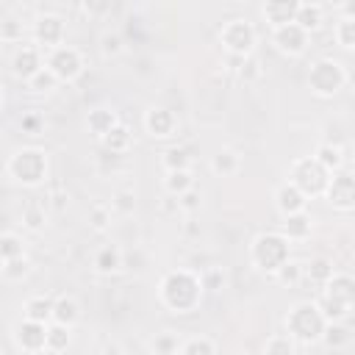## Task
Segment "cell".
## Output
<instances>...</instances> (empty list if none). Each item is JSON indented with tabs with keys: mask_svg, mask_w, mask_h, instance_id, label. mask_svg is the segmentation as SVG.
<instances>
[{
	"mask_svg": "<svg viewBox=\"0 0 355 355\" xmlns=\"http://www.w3.org/2000/svg\"><path fill=\"white\" fill-rule=\"evenodd\" d=\"M202 294H205V286H202L200 272L186 269V266L169 269L158 283V302L172 313L197 311L202 302Z\"/></svg>",
	"mask_w": 355,
	"mask_h": 355,
	"instance_id": "cell-1",
	"label": "cell"
},
{
	"mask_svg": "<svg viewBox=\"0 0 355 355\" xmlns=\"http://www.w3.org/2000/svg\"><path fill=\"white\" fill-rule=\"evenodd\" d=\"M327 316L322 313L316 300L294 302L286 313V333L297 344H322V336L327 330Z\"/></svg>",
	"mask_w": 355,
	"mask_h": 355,
	"instance_id": "cell-2",
	"label": "cell"
},
{
	"mask_svg": "<svg viewBox=\"0 0 355 355\" xmlns=\"http://www.w3.org/2000/svg\"><path fill=\"white\" fill-rule=\"evenodd\" d=\"M47 172H50V164H47V153L39 150V147H19L8 155L6 161V175L25 186V189H36L47 180Z\"/></svg>",
	"mask_w": 355,
	"mask_h": 355,
	"instance_id": "cell-3",
	"label": "cell"
},
{
	"mask_svg": "<svg viewBox=\"0 0 355 355\" xmlns=\"http://www.w3.org/2000/svg\"><path fill=\"white\" fill-rule=\"evenodd\" d=\"M291 258V244L280 230L258 233L250 241V263L263 275H277V269Z\"/></svg>",
	"mask_w": 355,
	"mask_h": 355,
	"instance_id": "cell-4",
	"label": "cell"
},
{
	"mask_svg": "<svg viewBox=\"0 0 355 355\" xmlns=\"http://www.w3.org/2000/svg\"><path fill=\"white\" fill-rule=\"evenodd\" d=\"M319 308L327 316V322H344L349 311L355 308V277L347 272H336L319 294Z\"/></svg>",
	"mask_w": 355,
	"mask_h": 355,
	"instance_id": "cell-5",
	"label": "cell"
},
{
	"mask_svg": "<svg viewBox=\"0 0 355 355\" xmlns=\"http://www.w3.org/2000/svg\"><path fill=\"white\" fill-rule=\"evenodd\" d=\"M347 80H349L347 67H344L338 58H330V55L316 58V61L311 64V69H308V89H311L316 97H322V100L336 97V94L347 86Z\"/></svg>",
	"mask_w": 355,
	"mask_h": 355,
	"instance_id": "cell-6",
	"label": "cell"
},
{
	"mask_svg": "<svg viewBox=\"0 0 355 355\" xmlns=\"http://www.w3.org/2000/svg\"><path fill=\"white\" fill-rule=\"evenodd\" d=\"M286 180H291L308 200H316V197H324V191H327V183H330V172L313 158V155H300V158H294L291 164H288V169H286Z\"/></svg>",
	"mask_w": 355,
	"mask_h": 355,
	"instance_id": "cell-7",
	"label": "cell"
},
{
	"mask_svg": "<svg viewBox=\"0 0 355 355\" xmlns=\"http://www.w3.org/2000/svg\"><path fill=\"white\" fill-rule=\"evenodd\" d=\"M255 42H258V31L244 17H233V19L222 22V28H219V44H222L225 55L250 58V55H255Z\"/></svg>",
	"mask_w": 355,
	"mask_h": 355,
	"instance_id": "cell-8",
	"label": "cell"
},
{
	"mask_svg": "<svg viewBox=\"0 0 355 355\" xmlns=\"http://www.w3.org/2000/svg\"><path fill=\"white\" fill-rule=\"evenodd\" d=\"M44 67L61 80V83H72L83 75L86 69V58L75 44H61L50 53H44Z\"/></svg>",
	"mask_w": 355,
	"mask_h": 355,
	"instance_id": "cell-9",
	"label": "cell"
},
{
	"mask_svg": "<svg viewBox=\"0 0 355 355\" xmlns=\"http://www.w3.org/2000/svg\"><path fill=\"white\" fill-rule=\"evenodd\" d=\"M31 42H33L39 50H44V53H50V50L67 44V22H64V17L50 14V11L39 14V17L31 22Z\"/></svg>",
	"mask_w": 355,
	"mask_h": 355,
	"instance_id": "cell-10",
	"label": "cell"
},
{
	"mask_svg": "<svg viewBox=\"0 0 355 355\" xmlns=\"http://www.w3.org/2000/svg\"><path fill=\"white\" fill-rule=\"evenodd\" d=\"M324 200L333 211L338 214H349L355 211V172L352 169H341L330 178L327 183V191H324Z\"/></svg>",
	"mask_w": 355,
	"mask_h": 355,
	"instance_id": "cell-11",
	"label": "cell"
},
{
	"mask_svg": "<svg viewBox=\"0 0 355 355\" xmlns=\"http://www.w3.org/2000/svg\"><path fill=\"white\" fill-rule=\"evenodd\" d=\"M42 67H44V50H39L33 42L17 44V50H14L11 58H8L11 75H14L17 80H22V83H28Z\"/></svg>",
	"mask_w": 355,
	"mask_h": 355,
	"instance_id": "cell-12",
	"label": "cell"
},
{
	"mask_svg": "<svg viewBox=\"0 0 355 355\" xmlns=\"http://www.w3.org/2000/svg\"><path fill=\"white\" fill-rule=\"evenodd\" d=\"M269 39H272L275 50H277L280 55H288V58L302 55V53L308 50V44H311V33H305L297 22H288V25H283V28H275Z\"/></svg>",
	"mask_w": 355,
	"mask_h": 355,
	"instance_id": "cell-13",
	"label": "cell"
},
{
	"mask_svg": "<svg viewBox=\"0 0 355 355\" xmlns=\"http://www.w3.org/2000/svg\"><path fill=\"white\" fill-rule=\"evenodd\" d=\"M14 341L25 355H36V352H47V324H36V322H17L14 324Z\"/></svg>",
	"mask_w": 355,
	"mask_h": 355,
	"instance_id": "cell-14",
	"label": "cell"
},
{
	"mask_svg": "<svg viewBox=\"0 0 355 355\" xmlns=\"http://www.w3.org/2000/svg\"><path fill=\"white\" fill-rule=\"evenodd\" d=\"M141 125H144V130H147L153 139H169V136H175V130H178V116H175L169 108H164V105H153V108L144 111Z\"/></svg>",
	"mask_w": 355,
	"mask_h": 355,
	"instance_id": "cell-15",
	"label": "cell"
},
{
	"mask_svg": "<svg viewBox=\"0 0 355 355\" xmlns=\"http://www.w3.org/2000/svg\"><path fill=\"white\" fill-rule=\"evenodd\" d=\"M308 197L291 183V180H283L277 189H275V208L280 211V216H291V214H302L308 211Z\"/></svg>",
	"mask_w": 355,
	"mask_h": 355,
	"instance_id": "cell-16",
	"label": "cell"
},
{
	"mask_svg": "<svg viewBox=\"0 0 355 355\" xmlns=\"http://www.w3.org/2000/svg\"><path fill=\"white\" fill-rule=\"evenodd\" d=\"M297 0H272V3H263L261 6V17L266 19V25L275 31V28H283L288 22L297 19Z\"/></svg>",
	"mask_w": 355,
	"mask_h": 355,
	"instance_id": "cell-17",
	"label": "cell"
},
{
	"mask_svg": "<svg viewBox=\"0 0 355 355\" xmlns=\"http://www.w3.org/2000/svg\"><path fill=\"white\" fill-rule=\"evenodd\" d=\"M53 308H55V297L50 294L28 297L22 305V319L36 322V324H53Z\"/></svg>",
	"mask_w": 355,
	"mask_h": 355,
	"instance_id": "cell-18",
	"label": "cell"
},
{
	"mask_svg": "<svg viewBox=\"0 0 355 355\" xmlns=\"http://www.w3.org/2000/svg\"><path fill=\"white\" fill-rule=\"evenodd\" d=\"M311 230H313V219L308 211L302 214H291V216H283L280 222V233L288 239V244H300V241H308L311 239Z\"/></svg>",
	"mask_w": 355,
	"mask_h": 355,
	"instance_id": "cell-19",
	"label": "cell"
},
{
	"mask_svg": "<svg viewBox=\"0 0 355 355\" xmlns=\"http://www.w3.org/2000/svg\"><path fill=\"white\" fill-rule=\"evenodd\" d=\"M119 125V119H116V111L114 108H105V105H97V108H92L89 111V116H86V128H89V133L94 136V139H105L114 128Z\"/></svg>",
	"mask_w": 355,
	"mask_h": 355,
	"instance_id": "cell-20",
	"label": "cell"
},
{
	"mask_svg": "<svg viewBox=\"0 0 355 355\" xmlns=\"http://www.w3.org/2000/svg\"><path fill=\"white\" fill-rule=\"evenodd\" d=\"M92 266H94L97 275H114V272H119V269L125 266V252H122L116 244H103V247L94 252Z\"/></svg>",
	"mask_w": 355,
	"mask_h": 355,
	"instance_id": "cell-21",
	"label": "cell"
},
{
	"mask_svg": "<svg viewBox=\"0 0 355 355\" xmlns=\"http://www.w3.org/2000/svg\"><path fill=\"white\" fill-rule=\"evenodd\" d=\"M80 322V302L72 294H58L55 297V308H53V324L61 327H75Z\"/></svg>",
	"mask_w": 355,
	"mask_h": 355,
	"instance_id": "cell-22",
	"label": "cell"
},
{
	"mask_svg": "<svg viewBox=\"0 0 355 355\" xmlns=\"http://www.w3.org/2000/svg\"><path fill=\"white\" fill-rule=\"evenodd\" d=\"M208 166H211V172H214L216 178H233V175L241 169V155H239L236 150H230V147H222V150H216V153L211 155Z\"/></svg>",
	"mask_w": 355,
	"mask_h": 355,
	"instance_id": "cell-23",
	"label": "cell"
},
{
	"mask_svg": "<svg viewBox=\"0 0 355 355\" xmlns=\"http://www.w3.org/2000/svg\"><path fill=\"white\" fill-rule=\"evenodd\" d=\"M313 158H316V161H319L330 175L341 172V169H344V164H347V155H344L341 144H333V141H322V144H316Z\"/></svg>",
	"mask_w": 355,
	"mask_h": 355,
	"instance_id": "cell-24",
	"label": "cell"
},
{
	"mask_svg": "<svg viewBox=\"0 0 355 355\" xmlns=\"http://www.w3.org/2000/svg\"><path fill=\"white\" fill-rule=\"evenodd\" d=\"M294 22H297L305 33H316V31L324 25V6H322V3H300Z\"/></svg>",
	"mask_w": 355,
	"mask_h": 355,
	"instance_id": "cell-25",
	"label": "cell"
},
{
	"mask_svg": "<svg viewBox=\"0 0 355 355\" xmlns=\"http://www.w3.org/2000/svg\"><path fill=\"white\" fill-rule=\"evenodd\" d=\"M333 275H336L333 261L324 258V255H316V258H311V261L305 263V280H308V283H316L319 288H322Z\"/></svg>",
	"mask_w": 355,
	"mask_h": 355,
	"instance_id": "cell-26",
	"label": "cell"
},
{
	"mask_svg": "<svg viewBox=\"0 0 355 355\" xmlns=\"http://www.w3.org/2000/svg\"><path fill=\"white\" fill-rule=\"evenodd\" d=\"M275 280H277L283 288H297V286L305 280V263H302V261H297V258H288V261L277 269Z\"/></svg>",
	"mask_w": 355,
	"mask_h": 355,
	"instance_id": "cell-27",
	"label": "cell"
},
{
	"mask_svg": "<svg viewBox=\"0 0 355 355\" xmlns=\"http://www.w3.org/2000/svg\"><path fill=\"white\" fill-rule=\"evenodd\" d=\"M130 141H133L130 128L119 122V125H116V128L103 139V150H108V153H114V155H122V153H128V150H130Z\"/></svg>",
	"mask_w": 355,
	"mask_h": 355,
	"instance_id": "cell-28",
	"label": "cell"
},
{
	"mask_svg": "<svg viewBox=\"0 0 355 355\" xmlns=\"http://www.w3.org/2000/svg\"><path fill=\"white\" fill-rule=\"evenodd\" d=\"M194 186H197V183H194L191 169H180V172H166V175H164V191L172 194V197H180V194H186V191L194 189Z\"/></svg>",
	"mask_w": 355,
	"mask_h": 355,
	"instance_id": "cell-29",
	"label": "cell"
},
{
	"mask_svg": "<svg viewBox=\"0 0 355 355\" xmlns=\"http://www.w3.org/2000/svg\"><path fill=\"white\" fill-rule=\"evenodd\" d=\"M161 166H164V172L191 169V153H189V147H180V144L169 147V150L161 155Z\"/></svg>",
	"mask_w": 355,
	"mask_h": 355,
	"instance_id": "cell-30",
	"label": "cell"
},
{
	"mask_svg": "<svg viewBox=\"0 0 355 355\" xmlns=\"http://www.w3.org/2000/svg\"><path fill=\"white\" fill-rule=\"evenodd\" d=\"M349 341H352V330L347 327V322H330L322 336V344L330 349H344Z\"/></svg>",
	"mask_w": 355,
	"mask_h": 355,
	"instance_id": "cell-31",
	"label": "cell"
},
{
	"mask_svg": "<svg viewBox=\"0 0 355 355\" xmlns=\"http://www.w3.org/2000/svg\"><path fill=\"white\" fill-rule=\"evenodd\" d=\"M19 222H22V227L31 230V233L44 230V225H47V211H44V205L28 202V205L22 208V214H19Z\"/></svg>",
	"mask_w": 355,
	"mask_h": 355,
	"instance_id": "cell-32",
	"label": "cell"
},
{
	"mask_svg": "<svg viewBox=\"0 0 355 355\" xmlns=\"http://www.w3.org/2000/svg\"><path fill=\"white\" fill-rule=\"evenodd\" d=\"M263 355H297V341L288 333H272L263 344Z\"/></svg>",
	"mask_w": 355,
	"mask_h": 355,
	"instance_id": "cell-33",
	"label": "cell"
},
{
	"mask_svg": "<svg viewBox=\"0 0 355 355\" xmlns=\"http://www.w3.org/2000/svg\"><path fill=\"white\" fill-rule=\"evenodd\" d=\"M25 255V241L22 236H17L14 230H6L0 236V261H14Z\"/></svg>",
	"mask_w": 355,
	"mask_h": 355,
	"instance_id": "cell-34",
	"label": "cell"
},
{
	"mask_svg": "<svg viewBox=\"0 0 355 355\" xmlns=\"http://www.w3.org/2000/svg\"><path fill=\"white\" fill-rule=\"evenodd\" d=\"M28 272H31V258L28 255L14 258V261H3V266H0V275H3L6 283H19L22 277H28Z\"/></svg>",
	"mask_w": 355,
	"mask_h": 355,
	"instance_id": "cell-35",
	"label": "cell"
},
{
	"mask_svg": "<svg viewBox=\"0 0 355 355\" xmlns=\"http://www.w3.org/2000/svg\"><path fill=\"white\" fill-rule=\"evenodd\" d=\"M72 341V330L69 327H61V324H47V352L50 355H58L69 347Z\"/></svg>",
	"mask_w": 355,
	"mask_h": 355,
	"instance_id": "cell-36",
	"label": "cell"
},
{
	"mask_svg": "<svg viewBox=\"0 0 355 355\" xmlns=\"http://www.w3.org/2000/svg\"><path fill=\"white\" fill-rule=\"evenodd\" d=\"M97 42H100V53H103L105 58H116V55H122V50H125L122 33H119V31H111V28H105Z\"/></svg>",
	"mask_w": 355,
	"mask_h": 355,
	"instance_id": "cell-37",
	"label": "cell"
},
{
	"mask_svg": "<svg viewBox=\"0 0 355 355\" xmlns=\"http://www.w3.org/2000/svg\"><path fill=\"white\" fill-rule=\"evenodd\" d=\"M180 355H216V344L208 336H189L180 344Z\"/></svg>",
	"mask_w": 355,
	"mask_h": 355,
	"instance_id": "cell-38",
	"label": "cell"
},
{
	"mask_svg": "<svg viewBox=\"0 0 355 355\" xmlns=\"http://www.w3.org/2000/svg\"><path fill=\"white\" fill-rule=\"evenodd\" d=\"M111 216H114V211H111L108 202H94V205L89 208V225H92V230L105 233V230L111 227Z\"/></svg>",
	"mask_w": 355,
	"mask_h": 355,
	"instance_id": "cell-39",
	"label": "cell"
},
{
	"mask_svg": "<svg viewBox=\"0 0 355 355\" xmlns=\"http://www.w3.org/2000/svg\"><path fill=\"white\" fill-rule=\"evenodd\" d=\"M58 83H61V80H58V78H55V75H53L47 67H42V69H39V72H36V75H33V78L25 83V86H28L33 94H47V92H53Z\"/></svg>",
	"mask_w": 355,
	"mask_h": 355,
	"instance_id": "cell-40",
	"label": "cell"
},
{
	"mask_svg": "<svg viewBox=\"0 0 355 355\" xmlns=\"http://www.w3.org/2000/svg\"><path fill=\"white\" fill-rule=\"evenodd\" d=\"M108 205H111V211L116 216H130L136 211V194L130 189H119V191H114V197H111Z\"/></svg>",
	"mask_w": 355,
	"mask_h": 355,
	"instance_id": "cell-41",
	"label": "cell"
},
{
	"mask_svg": "<svg viewBox=\"0 0 355 355\" xmlns=\"http://www.w3.org/2000/svg\"><path fill=\"white\" fill-rule=\"evenodd\" d=\"M22 36H25V25L14 17H3L0 22V42L6 44H22Z\"/></svg>",
	"mask_w": 355,
	"mask_h": 355,
	"instance_id": "cell-42",
	"label": "cell"
},
{
	"mask_svg": "<svg viewBox=\"0 0 355 355\" xmlns=\"http://www.w3.org/2000/svg\"><path fill=\"white\" fill-rule=\"evenodd\" d=\"M180 338L175 336V333H158L155 338H153V355H178L180 352Z\"/></svg>",
	"mask_w": 355,
	"mask_h": 355,
	"instance_id": "cell-43",
	"label": "cell"
},
{
	"mask_svg": "<svg viewBox=\"0 0 355 355\" xmlns=\"http://www.w3.org/2000/svg\"><path fill=\"white\" fill-rule=\"evenodd\" d=\"M333 39L338 47L344 50H355V22H347V19H336V28H333Z\"/></svg>",
	"mask_w": 355,
	"mask_h": 355,
	"instance_id": "cell-44",
	"label": "cell"
},
{
	"mask_svg": "<svg viewBox=\"0 0 355 355\" xmlns=\"http://www.w3.org/2000/svg\"><path fill=\"white\" fill-rule=\"evenodd\" d=\"M236 75H239L241 83H258L261 75H263V67H261V61H258L255 55H250V58L241 64V69H239Z\"/></svg>",
	"mask_w": 355,
	"mask_h": 355,
	"instance_id": "cell-45",
	"label": "cell"
},
{
	"mask_svg": "<svg viewBox=\"0 0 355 355\" xmlns=\"http://www.w3.org/2000/svg\"><path fill=\"white\" fill-rule=\"evenodd\" d=\"M178 202H180V214L191 216V214H197V211L202 208V191L194 186V189H189L186 194H180V197H178Z\"/></svg>",
	"mask_w": 355,
	"mask_h": 355,
	"instance_id": "cell-46",
	"label": "cell"
},
{
	"mask_svg": "<svg viewBox=\"0 0 355 355\" xmlns=\"http://www.w3.org/2000/svg\"><path fill=\"white\" fill-rule=\"evenodd\" d=\"M200 277H202L205 291H219V288L225 286V275H222V269H216V266L202 269V272H200Z\"/></svg>",
	"mask_w": 355,
	"mask_h": 355,
	"instance_id": "cell-47",
	"label": "cell"
},
{
	"mask_svg": "<svg viewBox=\"0 0 355 355\" xmlns=\"http://www.w3.org/2000/svg\"><path fill=\"white\" fill-rule=\"evenodd\" d=\"M19 128H22V133L36 136V133H42V128H44V116H42V114H36V111H28V114H22Z\"/></svg>",
	"mask_w": 355,
	"mask_h": 355,
	"instance_id": "cell-48",
	"label": "cell"
},
{
	"mask_svg": "<svg viewBox=\"0 0 355 355\" xmlns=\"http://www.w3.org/2000/svg\"><path fill=\"white\" fill-rule=\"evenodd\" d=\"M336 14L338 19H347V22H355V0H344L336 6Z\"/></svg>",
	"mask_w": 355,
	"mask_h": 355,
	"instance_id": "cell-49",
	"label": "cell"
},
{
	"mask_svg": "<svg viewBox=\"0 0 355 355\" xmlns=\"http://www.w3.org/2000/svg\"><path fill=\"white\" fill-rule=\"evenodd\" d=\"M161 211H164L166 216H172V214H178V211H180V202H178V197H172V194H166V197L161 200Z\"/></svg>",
	"mask_w": 355,
	"mask_h": 355,
	"instance_id": "cell-50",
	"label": "cell"
},
{
	"mask_svg": "<svg viewBox=\"0 0 355 355\" xmlns=\"http://www.w3.org/2000/svg\"><path fill=\"white\" fill-rule=\"evenodd\" d=\"M50 200H53V208H55V211H64L67 202H69V194H64V191H53Z\"/></svg>",
	"mask_w": 355,
	"mask_h": 355,
	"instance_id": "cell-51",
	"label": "cell"
},
{
	"mask_svg": "<svg viewBox=\"0 0 355 355\" xmlns=\"http://www.w3.org/2000/svg\"><path fill=\"white\" fill-rule=\"evenodd\" d=\"M100 355H119V344H114V341L111 344H103V352Z\"/></svg>",
	"mask_w": 355,
	"mask_h": 355,
	"instance_id": "cell-52",
	"label": "cell"
},
{
	"mask_svg": "<svg viewBox=\"0 0 355 355\" xmlns=\"http://www.w3.org/2000/svg\"><path fill=\"white\" fill-rule=\"evenodd\" d=\"M197 233H200V225H197L194 219H189V222H186V236H197Z\"/></svg>",
	"mask_w": 355,
	"mask_h": 355,
	"instance_id": "cell-53",
	"label": "cell"
},
{
	"mask_svg": "<svg viewBox=\"0 0 355 355\" xmlns=\"http://www.w3.org/2000/svg\"><path fill=\"white\" fill-rule=\"evenodd\" d=\"M352 164H355V141H352Z\"/></svg>",
	"mask_w": 355,
	"mask_h": 355,
	"instance_id": "cell-54",
	"label": "cell"
},
{
	"mask_svg": "<svg viewBox=\"0 0 355 355\" xmlns=\"http://www.w3.org/2000/svg\"><path fill=\"white\" fill-rule=\"evenodd\" d=\"M352 55H355V50H352Z\"/></svg>",
	"mask_w": 355,
	"mask_h": 355,
	"instance_id": "cell-55",
	"label": "cell"
},
{
	"mask_svg": "<svg viewBox=\"0 0 355 355\" xmlns=\"http://www.w3.org/2000/svg\"><path fill=\"white\" fill-rule=\"evenodd\" d=\"M178 355H180V352H178Z\"/></svg>",
	"mask_w": 355,
	"mask_h": 355,
	"instance_id": "cell-56",
	"label": "cell"
}]
</instances>
